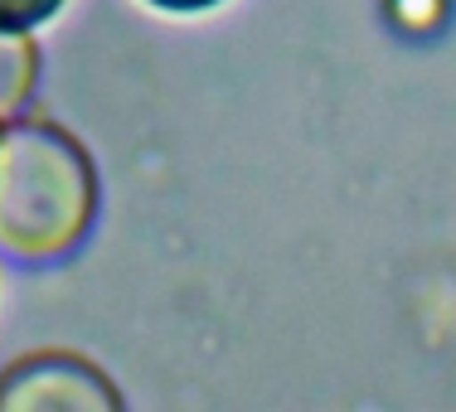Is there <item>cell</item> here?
<instances>
[{"mask_svg":"<svg viewBox=\"0 0 456 412\" xmlns=\"http://www.w3.org/2000/svg\"><path fill=\"white\" fill-rule=\"evenodd\" d=\"M141 5H156V10H166V15H200V10H214V5H224V0H141Z\"/></svg>","mask_w":456,"mask_h":412,"instance_id":"obj_6","label":"cell"},{"mask_svg":"<svg viewBox=\"0 0 456 412\" xmlns=\"http://www.w3.org/2000/svg\"><path fill=\"white\" fill-rule=\"evenodd\" d=\"M388 5H403V0H388ZM442 15H447V0H412V10L398 15V25L418 35V29H437Z\"/></svg>","mask_w":456,"mask_h":412,"instance_id":"obj_5","label":"cell"},{"mask_svg":"<svg viewBox=\"0 0 456 412\" xmlns=\"http://www.w3.org/2000/svg\"><path fill=\"white\" fill-rule=\"evenodd\" d=\"M0 408L15 412H117L122 393L93 359L73 350L20 354L0 374Z\"/></svg>","mask_w":456,"mask_h":412,"instance_id":"obj_2","label":"cell"},{"mask_svg":"<svg viewBox=\"0 0 456 412\" xmlns=\"http://www.w3.org/2000/svg\"><path fill=\"white\" fill-rule=\"evenodd\" d=\"M0 122H5V117H0Z\"/></svg>","mask_w":456,"mask_h":412,"instance_id":"obj_7","label":"cell"},{"mask_svg":"<svg viewBox=\"0 0 456 412\" xmlns=\"http://www.w3.org/2000/svg\"><path fill=\"white\" fill-rule=\"evenodd\" d=\"M97 160L69 126L35 112L0 122V253L53 263L97 223Z\"/></svg>","mask_w":456,"mask_h":412,"instance_id":"obj_1","label":"cell"},{"mask_svg":"<svg viewBox=\"0 0 456 412\" xmlns=\"http://www.w3.org/2000/svg\"><path fill=\"white\" fill-rule=\"evenodd\" d=\"M69 0H0V29H29L35 35L39 25H49Z\"/></svg>","mask_w":456,"mask_h":412,"instance_id":"obj_4","label":"cell"},{"mask_svg":"<svg viewBox=\"0 0 456 412\" xmlns=\"http://www.w3.org/2000/svg\"><path fill=\"white\" fill-rule=\"evenodd\" d=\"M39 83V39L29 29H0V117L25 112Z\"/></svg>","mask_w":456,"mask_h":412,"instance_id":"obj_3","label":"cell"}]
</instances>
